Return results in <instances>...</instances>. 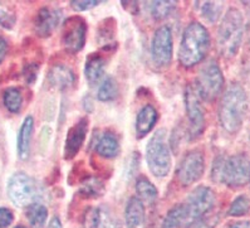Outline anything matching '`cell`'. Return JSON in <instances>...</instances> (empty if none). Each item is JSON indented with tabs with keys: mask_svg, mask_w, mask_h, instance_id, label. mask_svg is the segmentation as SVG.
Instances as JSON below:
<instances>
[{
	"mask_svg": "<svg viewBox=\"0 0 250 228\" xmlns=\"http://www.w3.org/2000/svg\"><path fill=\"white\" fill-rule=\"evenodd\" d=\"M176 3L175 1H153L151 4V13L153 18L156 19H165L167 18L171 13L174 12Z\"/></svg>",
	"mask_w": 250,
	"mask_h": 228,
	"instance_id": "obj_27",
	"label": "cell"
},
{
	"mask_svg": "<svg viewBox=\"0 0 250 228\" xmlns=\"http://www.w3.org/2000/svg\"><path fill=\"white\" fill-rule=\"evenodd\" d=\"M215 205V196L208 187H197L190 193L188 198V209L190 218H201Z\"/></svg>",
	"mask_w": 250,
	"mask_h": 228,
	"instance_id": "obj_9",
	"label": "cell"
},
{
	"mask_svg": "<svg viewBox=\"0 0 250 228\" xmlns=\"http://www.w3.org/2000/svg\"><path fill=\"white\" fill-rule=\"evenodd\" d=\"M62 21L61 10L43 8L39 10L36 19V32L41 37H48L52 34L54 29L59 25Z\"/></svg>",
	"mask_w": 250,
	"mask_h": 228,
	"instance_id": "obj_14",
	"label": "cell"
},
{
	"mask_svg": "<svg viewBox=\"0 0 250 228\" xmlns=\"http://www.w3.org/2000/svg\"><path fill=\"white\" fill-rule=\"evenodd\" d=\"M157 121V111L152 106L147 105L141 110L136 120V133L137 137H144L147 135Z\"/></svg>",
	"mask_w": 250,
	"mask_h": 228,
	"instance_id": "obj_16",
	"label": "cell"
},
{
	"mask_svg": "<svg viewBox=\"0 0 250 228\" xmlns=\"http://www.w3.org/2000/svg\"><path fill=\"white\" fill-rule=\"evenodd\" d=\"M4 105L10 113H19L21 110V104H23V97H21V93L18 89H8L4 92L3 96Z\"/></svg>",
	"mask_w": 250,
	"mask_h": 228,
	"instance_id": "obj_25",
	"label": "cell"
},
{
	"mask_svg": "<svg viewBox=\"0 0 250 228\" xmlns=\"http://www.w3.org/2000/svg\"><path fill=\"white\" fill-rule=\"evenodd\" d=\"M118 149H120V145H118L117 137L111 133L103 134L96 146L98 154L104 158L116 157L118 154Z\"/></svg>",
	"mask_w": 250,
	"mask_h": 228,
	"instance_id": "obj_21",
	"label": "cell"
},
{
	"mask_svg": "<svg viewBox=\"0 0 250 228\" xmlns=\"http://www.w3.org/2000/svg\"><path fill=\"white\" fill-rule=\"evenodd\" d=\"M48 217V210L41 203H33L28 205L27 218L33 228H42L44 226Z\"/></svg>",
	"mask_w": 250,
	"mask_h": 228,
	"instance_id": "obj_22",
	"label": "cell"
},
{
	"mask_svg": "<svg viewBox=\"0 0 250 228\" xmlns=\"http://www.w3.org/2000/svg\"><path fill=\"white\" fill-rule=\"evenodd\" d=\"M98 4L100 3L94 1V0H76V1H72L71 5L76 10H89L94 6H97Z\"/></svg>",
	"mask_w": 250,
	"mask_h": 228,
	"instance_id": "obj_31",
	"label": "cell"
},
{
	"mask_svg": "<svg viewBox=\"0 0 250 228\" xmlns=\"http://www.w3.org/2000/svg\"><path fill=\"white\" fill-rule=\"evenodd\" d=\"M185 104L186 111H188V119L190 121V133L192 137H199L204 130L205 125V117H204V111L201 107L199 95L194 91L191 86H188L185 92Z\"/></svg>",
	"mask_w": 250,
	"mask_h": 228,
	"instance_id": "obj_11",
	"label": "cell"
},
{
	"mask_svg": "<svg viewBox=\"0 0 250 228\" xmlns=\"http://www.w3.org/2000/svg\"><path fill=\"white\" fill-rule=\"evenodd\" d=\"M6 52H8V43L3 37H0V63L3 62L4 58H5Z\"/></svg>",
	"mask_w": 250,
	"mask_h": 228,
	"instance_id": "obj_34",
	"label": "cell"
},
{
	"mask_svg": "<svg viewBox=\"0 0 250 228\" xmlns=\"http://www.w3.org/2000/svg\"><path fill=\"white\" fill-rule=\"evenodd\" d=\"M152 58L159 66H167L172 58V33L167 25L160 27L152 39Z\"/></svg>",
	"mask_w": 250,
	"mask_h": 228,
	"instance_id": "obj_8",
	"label": "cell"
},
{
	"mask_svg": "<svg viewBox=\"0 0 250 228\" xmlns=\"http://www.w3.org/2000/svg\"><path fill=\"white\" fill-rule=\"evenodd\" d=\"M247 107L244 89L236 83L231 85L225 92L220 105V122L228 133H236L241 128Z\"/></svg>",
	"mask_w": 250,
	"mask_h": 228,
	"instance_id": "obj_2",
	"label": "cell"
},
{
	"mask_svg": "<svg viewBox=\"0 0 250 228\" xmlns=\"http://www.w3.org/2000/svg\"><path fill=\"white\" fill-rule=\"evenodd\" d=\"M103 189V183L96 178H89L85 182H83L82 188H81V193L87 197H97L102 194Z\"/></svg>",
	"mask_w": 250,
	"mask_h": 228,
	"instance_id": "obj_28",
	"label": "cell"
},
{
	"mask_svg": "<svg viewBox=\"0 0 250 228\" xmlns=\"http://www.w3.org/2000/svg\"><path fill=\"white\" fill-rule=\"evenodd\" d=\"M204 157L199 151H191L185 155L179 168V179L184 185H190L203 177Z\"/></svg>",
	"mask_w": 250,
	"mask_h": 228,
	"instance_id": "obj_10",
	"label": "cell"
},
{
	"mask_svg": "<svg viewBox=\"0 0 250 228\" xmlns=\"http://www.w3.org/2000/svg\"><path fill=\"white\" fill-rule=\"evenodd\" d=\"M146 159L150 170L156 177H166L171 168V155L165 141L164 130L159 131L151 137L147 145Z\"/></svg>",
	"mask_w": 250,
	"mask_h": 228,
	"instance_id": "obj_4",
	"label": "cell"
},
{
	"mask_svg": "<svg viewBox=\"0 0 250 228\" xmlns=\"http://www.w3.org/2000/svg\"><path fill=\"white\" fill-rule=\"evenodd\" d=\"M249 178H250V177H249Z\"/></svg>",
	"mask_w": 250,
	"mask_h": 228,
	"instance_id": "obj_39",
	"label": "cell"
},
{
	"mask_svg": "<svg viewBox=\"0 0 250 228\" xmlns=\"http://www.w3.org/2000/svg\"><path fill=\"white\" fill-rule=\"evenodd\" d=\"M33 126H34V121H33L32 116L25 117L23 125H21V131H19L18 137V153L19 157H21V159H27L28 155H29L30 140H32L33 135Z\"/></svg>",
	"mask_w": 250,
	"mask_h": 228,
	"instance_id": "obj_18",
	"label": "cell"
},
{
	"mask_svg": "<svg viewBox=\"0 0 250 228\" xmlns=\"http://www.w3.org/2000/svg\"><path fill=\"white\" fill-rule=\"evenodd\" d=\"M15 228H25V227H23V226H18V227H15Z\"/></svg>",
	"mask_w": 250,
	"mask_h": 228,
	"instance_id": "obj_38",
	"label": "cell"
},
{
	"mask_svg": "<svg viewBox=\"0 0 250 228\" xmlns=\"http://www.w3.org/2000/svg\"><path fill=\"white\" fill-rule=\"evenodd\" d=\"M103 72H104V61H103L102 57H100L98 54L89 56L87 58V63H85V77H87V80L93 85L101 80Z\"/></svg>",
	"mask_w": 250,
	"mask_h": 228,
	"instance_id": "obj_20",
	"label": "cell"
},
{
	"mask_svg": "<svg viewBox=\"0 0 250 228\" xmlns=\"http://www.w3.org/2000/svg\"><path fill=\"white\" fill-rule=\"evenodd\" d=\"M87 130H88V122L85 119H82L68 131L64 146L65 159H72L80 151L87 135Z\"/></svg>",
	"mask_w": 250,
	"mask_h": 228,
	"instance_id": "obj_13",
	"label": "cell"
},
{
	"mask_svg": "<svg viewBox=\"0 0 250 228\" xmlns=\"http://www.w3.org/2000/svg\"><path fill=\"white\" fill-rule=\"evenodd\" d=\"M230 228H250V222L248 221H243V222H236L231 226Z\"/></svg>",
	"mask_w": 250,
	"mask_h": 228,
	"instance_id": "obj_37",
	"label": "cell"
},
{
	"mask_svg": "<svg viewBox=\"0 0 250 228\" xmlns=\"http://www.w3.org/2000/svg\"><path fill=\"white\" fill-rule=\"evenodd\" d=\"M48 228H63L62 223H61V219H59L58 217H53V218H52V221L49 222Z\"/></svg>",
	"mask_w": 250,
	"mask_h": 228,
	"instance_id": "obj_36",
	"label": "cell"
},
{
	"mask_svg": "<svg viewBox=\"0 0 250 228\" xmlns=\"http://www.w3.org/2000/svg\"><path fill=\"white\" fill-rule=\"evenodd\" d=\"M8 194L15 205L25 207L36 203L38 198V185L29 175L17 173L10 178L8 184Z\"/></svg>",
	"mask_w": 250,
	"mask_h": 228,
	"instance_id": "obj_6",
	"label": "cell"
},
{
	"mask_svg": "<svg viewBox=\"0 0 250 228\" xmlns=\"http://www.w3.org/2000/svg\"><path fill=\"white\" fill-rule=\"evenodd\" d=\"M188 218H190L188 205H177L166 214L162 228H180Z\"/></svg>",
	"mask_w": 250,
	"mask_h": 228,
	"instance_id": "obj_19",
	"label": "cell"
},
{
	"mask_svg": "<svg viewBox=\"0 0 250 228\" xmlns=\"http://www.w3.org/2000/svg\"><path fill=\"white\" fill-rule=\"evenodd\" d=\"M249 207H250L249 199L244 196H240L238 197L235 201L232 202L231 207H230L229 209V214L234 217L243 216V214H245L248 210H249Z\"/></svg>",
	"mask_w": 250,
	"mask_h": 228,
	"instance_id": "obj_29",
	"label": "cell"
},
{
	"mask_svg": "<svg viewBox=\"0 0 250 228\" xmlns=\"http://www.w3.org/2000/svg\"><path fill=\"white\" fill-rule=\"evenodd\" d=\"M224 4L220 1H205V3H200L201 14L204 18L210 23H214L219 19L223 10Z\"/></svg>",
	"mask_w": 250,
	"mask_h": 228,
	"instance_id": "obj_26",
	"label": "cell"
},
{
	"mask_svg": "<svg viewBox=\"0 0 250 228\" xmlns=\"http://www.w3.org/2000/svg\"><path fill=\"white\" fill-rule=\"evenodd\" d=\"M243 17L235 8L228 10L218 30V49L221 56H235L243 39Z\"/></svg>",
	"mask_w": 250,
	"mask_h": 228,
	"instance_id": "obj_3",
	"label": "cell"
},
{
	"mask_svg": "<svg viewBox=\"0 0 250 228\" xmlns=\"http://www.w3.org/2000/svg\"><path fill=\"white\" fill-rule=\"evenodd\" d=\"M188 228H211V227H210L209 223L206 222V221H204V219L201 218H197L195 219L194 222L190 223Z\"/></svg>",
	"mask_w": 250,
	"mask_h": 228,
	"instance_id": "obj_35",
	"label": "cell"
},
{
	"mask_svg": "<svg viewBox=\"0 0 250 228\" xmlns=\"http://www.w3.org/2000/svg\"><path fill=\"white\" fill-rule=\"evenodd\" d=\"M210 47L208 30L200 23H191L184 30L179 60L185 67H192L205 58Z\"/></svg>",
	"mask_w": 250,
	"mask_h": 228,
	"instance_id": "obj_1",
	"label": "cell"
},
{
	"mask_svg": "<svg viewBox=\"0 0 250 228\" xmlns=\"http://www.w3.org/2000/svg\"><path fill=\"white\" fill-rule=\"evenodd\" d=\"M118 93V87L113 77H106L101 83L100 89H98L97 97L102 102H108V101L115 100Z\"/></svg>",
	"mask_w": 250,
	"mask_h": 228,
	"instance_id": "obj_24",
	"label": "cell"
},
{
	"mask_svg": "<svg viewBox=\"0 0 250 228\" xmlns=\"http://www.w3.org/2000/svg\"><path fill=\"white\" fill-rule=\"evenodd\" d=\"M85 41V24L82 19L73 18L65 22L64 32H63V43L65 49L77 53L84 46Z\"/></svg>",
	"mask_w": 250,
	"mask_h": 228,
	"instance_id": "obj_12",
	"label": "cell"
},
{
	"mask_svg": "<svg viewBox=\"0 0 250 228\" xmlns=\"http://www.w3.org/2000/svg\"><path fill=\"white\" fill-rule=\"evenodd\" d=\"M14 24V18L8 13L0 10V27L4 28H12Z\"/></svg>",
	"mask_w": 250,
	"mask_h": 228,
	"instance_id": "obj_33",
	"label": "cell"
},
{
	"mask_svg": "<svg viewBox=\"0 0 250 228\" xmlns=\"http://www.w3.org/2000/svg\"><path fill=\"white\" fill-rule=\"evenodd\" d=\"M145 207L144 203L137 197H132L126 207V225L127 228L145 227Z\"/></svg>",
	"mask_w": 250,
	"mask_h": 228,
	"instance_id": "obj_15",
	"label": "cell"
},
{
	"mask_svg": "<svg viewBox=\"0 0 250 228\" xmlns=\"http://www.w3.org/2000/svg\"><path fill=\"white\" fill-rule=\"evenodd\" d=\"M12 210L8 208H0V228H6L13 222Z\"/></svg>",
	"mask_w": 250,
	"mask_h": 228,
	"instance_id": "obj_32",
	"label": "cell"
},
{
	"mask_svg": "<svg viewBox=\"0 0 250 228\" xmlns=\"http://www.w3.org/2000/svg\"><path fill=\"white\" fill-rule=\"evenodd\" d=\"M250 177V163L244 155H234L223 161L220 182L230 187L244 185Z\"/></svg>",
	"mask_w": 250,
	"mask_h": 228,
	"instance_id": "obj_7",
	"label": "cell"
},
{
	"mask_svg": "<svg viewBox=\"0 0 250 228\" xmlns=\"http://www.w3.org/2000/svg\"><path fill=\"white\" fill-rule=\"evenodd\" d=\"M48 80L53 85L54 87L59 90L69 89L74 83V73L71 68H68L65 66L58 65L54 66L53 68L50 69L48 74Z\"/></svg>",
	"mask_w": 250,
	"mask_h": 228,
	"instance_id": "obj_17",
	"label": "cell"
},
{
	"mask_svg": "<svg viewBox=\"0 0 250 228\" xmlns=\"http://www.w3.org/2000/svg\"><path fill=\"white\" fill-rule=\"evenodd\" d=\"M85 227L87 228H97L100 223V210L96 208H89L85 213Z\"/></svg>",
	"mask_w": 250,
	"mask_h": 228,
	"instance_id": "obj_30",
	"label": "cell"
},
{
	"mask_svg": "<svg viewBox=\"0 0 250 228\" xmlns=\"http://www.w3.org/2000/svg\"><path fill=\"white\" fill-rule=\"evenodd\" d=\"M136 190L139 194V199L141 202H146V203H153L157 198V189L156 187L147 181L146 178H140L136 183Z\"/></svg>",
	"mask_w": 250,
	"mask_h": 228,
	"instance_id": "obj_23",
	"label": "cell"
},
{
	"mask_svg": "<svg viewBox=\"0 0 250 228\" xmlns=\"http://www.w3.org/2000/svg\"><path fill=\"white\" fill-rule=\"evenodd\" d=\"M224 77L220 67L215 61H209L203 66L197 76V95L205 101L218 97L223 90Z\"/></svg>",
	"mask_w": 250,
	"mask_h": 228,
	"instance_id": "obj_5",
	"label": "cell"
}]
</instances>
